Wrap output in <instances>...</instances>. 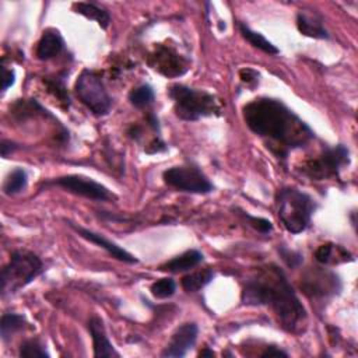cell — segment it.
<instances>
[{
	"mask_svg": "<svg viewBox=\"0 0 358 358\" xmlns=\"http://www.w3.org/2000/svg\"><path fill=\"white\" fill-rule=\"evenodd\" d=\"M242 113L246 126L266 140L267 147L280 158H287L289 151L303 147L315 137L313 130L275 98H256L243 106Z\"/></svg>",
	"mask_w": 358,
	"mask_h": 358,
	"instance_id": "obj_1",
	"label": "cell"
},
{
	"mask_svg": "<svg viewBox=\"0 0 358 358\" xmlns=\"http://www.w3.org/2000/svg\"><path fill=\"white\" fill-rule=\"evenodd\" d=\"M241 302L246 306H268L287 331L296 333L306 319V310L285 273L273 263L259 267L245 281Z\"/></svg>",
	"mask_w": 358,
	"mask_h": 358,
	"instance_id": "obj_2",
	"label": "cell"
},
{
	"mask_svg": "<svg viewBox=\"0 0 358 358\" xmlns=\"http://www.w3.org/2000/svg\"><path fill=\"white\" fill-rule=\"evenodd\" d=\"M168 96L173 101L175 115L182 120L196 122L201 117L221 115L220 101L207 91L172 84L168 88Z\"/></svg>",
	"mask_w": 358,
	"mask_h": 358,
	"instance_id": "obj_3",
	"label": "cell"
},
{
	"mask_svg": "<svg viewBox=\"0 0 358 358\" xmlns=\"http://www.w3.org/2000/svg\"><path fill=\"white\" fill-rule=\"evenodd\" d=\"M316 210L315 200L296 187H282L277 193V211L282 227L291 234H301L310 225Z\"/></svg>",
	"mask_w": 358,
	"mask_h": 358,
	"instance_id": "obj_4",
	"label": "cell"
},
{
	"mask_svg": "<svg viewBox=\"0 0 358 358\" xmlns=\"http://www.w3.org/2000/svg\"><path fill=\"white\" fill-rule=\"evenodd\" d=\"M43 271L42 260L29 250H14L1 270V296L13 295Z\"/></svg>",
	"mask_w": 358,
	"mask_h": 358,
	"instance_id": "obj_5",
	"label": "cell"
},
{
	"mask_svg": "<svg viewBox=\"0 0 358 358\" xmlns=\"http://www.w3.org/2000/svg\"><path fill=\"white\" fill-rule=\"evenodd\" d=\"M74 91L81 103H84L95 116H105L109 113L112 98L105 88L99 73L84 69L74 84Z\"/></svg>",
	"mask_w": 358,
	"mask_h": 358,
	"instance_id": "obj_6",
	"label": "cell"
},
{
	"mask_svg": "<svg viewBox=\"0 0 358 358\" xmlns=\"http://www.w3.org/2000/svg\"><path fill=\"white\" fill-rule=\"evenodd\" d=\"M350 164V151L345 145L326 147L320 155L303 164L302 172L315 180L338 176L343 166Z\"/></svg>",
	"mask_w": 358,
	"mask_h": 358,
	"instance_id": "obj_7",
	"label": "cell"
},
{
	"mask_svg": "<svg viewBox=\"0 0 358 358\" xmlns=\"http://www.w3.org/2000/svg\"><path fill=\"white\" fill-rule=\"evenodd\" d=\"M162 178L164 182L171 187L186 193L207 194L214 189L204 172L196 165H178L168 168L164 171Z\"/></svg>",
	"mask_w": 358,
	"mask_h": 358,
	"instance_id": "obj_8",
	"label": "cell"
},
{
	"mask_svg": "<svg viewBox=\"0 0 358 358\" xmlns=\"http://www.w3.org/2000/svg\"><path fill=\"white\" fill-rule=\"evenodd\" d=\"M45 185H55L62 189H64L69 193L96 200V201H106L113 199V194L109 192V189L91 178L83 176V175H64L59 176L50 180H46Z\"/></svg>",
	"mask_w": 358,
	"mask_h": 358,
	"instance_id": "obj_9",
	"label": "cell"
},
{
	"mask_svg": "<svg viewBox=\"0 0 358 358\" xmlns=\"http://www.w3.org/2000/svg\"><path fill=\"white\" fill-rule=\"evenodd\" d=\"M301 289L309 298H326L340 292L341 281L336 273L326 268L313 267L302 275Z\"/></svg>",
	"mask_w": 358,
	"mask_h": 358,
	"instance_id": "obj_10",
	"label": "cell"
},
{
	"mask_svg": "<svg viewBox=\"0 0 358 358\" xmlns=\"http://www.w3.org/2000/svg\"><path fill=\"white\" fill-rule=\"evenodd\" d=\"M199 334V327L193 322H187L180 324L171 336L168 345L161 352L165 358H182L189 350L196 344Z\"/></svg>",
	"mask_w": 358,
	"mask_h": 358,
	"instance_id": "obj_11",
	"label": "cell"
},
{
	"mask_svg": "<svg viewBox=\"0 0 358 358\" xmlns=\"http://www.w3.org/2000/svg\"><path fill=\"white\" fill-rule=\"evenodd\" d=\"M152 69L158 70L166 77L182 76L187 70L186 60L173 49L166 46H158L150 60Z\"/></svg>",
	"mask_w": 358,
	"mask_h": 358,
	"instance_id": "obj_12",
	"label": "cell"
},
{
	"mask_svg": "<svg viewBox=\"0 0 358 358\" xmlns=\"http://www.w3.org/2000/svg\"><path fill=\"white\" fill-rule=\"evenodd\" d=\"M71 228L84 239H87L88 242L91 243H95L98 245L99 248L105 249L112 257L120 260V262H124V263H129V264H133V263H137L138 260L131 255L129 253L127 250H124L123 248H120L119 245H116L115 242L106 239L105 236H102L101 234H96V232H92L87 228H83V227H78V225H74V224H70Z\"/></svg>",
	"mask_w": 358,
	"mask_h": 358,
	"instance_id": "obj_13",
	"label": "cell"
},
{
	"mask_svg": "<svg viewBox=\"0 0 358 358\" xmlns=\"http://www.w3.org/2000/svg\"><path fill=\"white\" fill-rule=\"evenodd\" d=\"M88 330L92 338L94 345V357H120V354L115 350L112 343L108 338L103 320L99 316H92L88 320Z\"/></svg>",
	"mask_w": 358,
	"mask_h": 358,
	"instance_id": "obj_14",
	"label": "cell"
},
{
	"mask_svg": "<svg viewBox=\"0 0 358 358\" xmlns=\"http://www.w3.org/2000/svg\"><path fill=\"white\" fill-rule=\"evenodd\" d=\"M298 31L309 38L329 39L330 35L324 28L322 15L315 10H299L296 14Z\"/></svg>",
	"mask_w": 358,
	"mask_h": 358,
	"instance_id": "obj_15",
	"label": "cell"
},
{
	"mask_svg": "<svg viewBox=\"0 0 358 358\" xmlns=\"http://www.w3.org/2000/svg\"><path fill=\"white\" fill-rule=\"evenodd\" d=\"M64 49L63 36L57 29L49 28L43 31L38 46H36V57L39 60H50L62 53Z\"/></svg>",
	"mask_w": 358,
	"mask_h": 358,
	"instance_id": "obj_16",
	"label": "cell"
},
{
	"mask_svg": "<svg viewBox=\"0 0 358 358\" xmlns=\"http://www.w3.org/2000/svg\"><path fill=\"white\" fill-rule=\"evenodd\" d=\"M203 253L197 249H190L183 252L179 256H175L172 260L166 262L165 264H162L159 268L162 271H168V273H183L187 271L196 266H199L203 262Z\"/></svg>",
	"mask_w": 358,
	"mask_h": 358,
	"instance_id": "obj_17",
	"label": "cell"
},
{
	"mask_svg": "<svg viewBox=\"0 0 358 358\" xmlns=\"http://www.w3.org/2000/svg\"><path fill=\"white\" fill-rule=\"evenodd\" d=\"M315 259L322 264H337L344 262H352L354 257L348 250H345L340 245L334 243H323L315 252Z\"/></svg>",
	"mask_w": 358,
	"mask_h": 358,
	"instance_id": "obj_18",
	"label": "cell"
},
{
	"mask_svg": "<svg viewBox=\"0 0 358 358\" xmlns=\"http://www.w3.org/2000/svg\"><path fill=\"white\" fill-rule=\"evenodd\" d=\"M73 10L80 14L84 15L88 20H94L98 22V25L101 28H108L109 22H110V14L106 8H103L102 6L94 3V1H80V3H74L73 4Z\"/></svg>",
	"mask_w": 358,
	"mask_h": 358,
	"instance_id": "obj_19",
	"label": "cell"
},
{
	"mask_svg": "<svg viewBox=\"0 0 358 358\" xmlns=\"http://www.w3.org/2000/svg\"><path fill=\"white\" fill-rule=\"evenodd\" d=\"M238 28H239V32L241 35L255 48L263 50L264 53H268V55H277L280 50L275 45H273L268 39H266L260 32H256L253 29H250L245 22H238Z\"/></svg>",
	"mask_w": 358,
	"mask_h": 358,
	"instance_id": "obj_20",
	"label": "cell"
},
{
	"mask_svg": "<svg viewBox=\"0 0 358 358\" xmlns=\"http://www.w3.org/2000/svg\"><path fill=\"white\" fill-rule=\"evenodd\" d=\"M213 278H214V270L207 267V268L197 270V271H193V273L185 275L182 278L180 284L186 292H197L201 288H204L208 282H211Z\"/></svg>",
	"mask_w": 358,
	"mask_h": 358,
	"instance_id": "obj_21",
	"label": "cell"
},
{
	"mask_svg": "<svg viewBox=\"0 0 358 358\" xmlns=\"http://www.w3.org/2000/svg\"><path fill=\"white\" fill-rule=\"evenodd\" d=\"M25 316L20 313H4L0 320V336L1 340L6 343L11 338V336L27 326Z\"/></svg>",
	"mask_w": 358,
	"mask_h": 358,
	"instance_id": "obj_22",
	"label": "cell"
},
{
	"mask_svg": "<svg viewBox=\"0 0 358 358\" xmlns=\"http://www.w3.org/2000/svg\"><path fill=\"white\" fill-rule=\"evenodd\" d=\"M27 183H28L27 172L22 168H15L14 171H11L7 175V178L3 183V192L8 196L17 194L27 187Z\"/></svg>",
	"mask_w": 358,
	"mask_h": 358,
	"instance_id": "obj_23",
	"label": "cell"
},
{
	"mask_svg": "<svg viewBox=\"0 0 358 358\" xmlns=\"http://www.w3.org/2000/svg\"><path fill=\"white\" fill-rule=\"evenodd\" d=\"M154 90L150 84H141L129 92V101L134 108H145L154 101Z\"/></svg>",
	"mask_w": 358,
	"mask_h": 358,
	"instance_id": "obj_24",
	"label": "cell"
},
{
	"mask_svg": "<svg viewBox=\"0 0 358 358\" xmlns=\"http://www.w3.org/2000/svg\"><path fill=\"white\" fill-rule=\"evenodd\" d=\"M20 357L24 358H49V352L45 345L38 340H27L20 345Z\"/></svg>",
	"mask_w": 358,
	"mask_h": 358,
	"instance_id": "obj_25",
	"label": "cell"
},
{
	"mask_svg": "<svg viewBox=\"0 0 358 358\" xmlns=\"http://www.w3.org/2000/svg\"><path fill=\"white\" fill-rule=\"evenodd\" d=\"M151 294L158 298V299H165V298H169L175 294L176 291V282L169 278V277H164V278H159L155 282L151 284Z\"/></svg>",
	"mask_w": 358,
	"mask_h": 358,
	"instance_id": "obj_26",
	"label": "cell"
},
{
	"mask_svg": "<svg viewBox=\"0 0 358 358\" xmlns=\"http://www.w3.org/2000/svg\"><path fill=\"white\" fill-rule=\"evenodd\" d=\"M45 84L48 85V90L50 92H53V95L63 103H66L67 106L70 105V98H69V94H67V90H66V85H64V78L63 76H57V77H53V78H46L45 80Z\"/></svg>",
	"mask_w": 358,
	"mask_h": 358,
	"instance_id": "obj_27",
	"label": "cell"
},
{
	"mask_svg": "<svg viewBox=\"0 0 358 358\" xmlns=\"http://www.w3.org/2000/svg\"><path fill=\"white\" fill-rule=\"evenodd\" d=\"M278 253H280L281 259L287 263V266L291 267V268L298 267V266L302 263V260H303V256H302L299 252L291 250V249L285 248L284 245L278 246Z\"/></svg>",
	"mask_w": 358,
	"mask_h": 358,
	"instance_id": "obj_28",
	"label": "cell"
},
{
	"mask_svg": "<svg viewBox=\"0 0 358 358\" xmlns=\"http://www.w3.org/2000/svg\"><path fill=\"white\" fill-rule=\"evenodd\" d=\"M245 218L249 221V224L259 232L262 234H268L273 231V224L266 220V218H262V217H253V215H249V214H245Z\"/></svg>",
	"mask_w": 358,
	"mask_h": 358,
	"instance_id": "obj_29",
	"label": "cell"
},
{
	"mask_svg": "<svg viewBox=\"0 0 358 358\" xmlns=\"http://www.w3.org/2000/svg\"><path fill=\"white\" fill-rule=\"evenodd\" d=\"M239 77L242 80V83H245L246 85L249 87H256L259 84V78H260V74L253 70V69H242L239 71Z\"/></svg>",
	"mask_w": 358,
	"mask_h": 358,
	"instance_id": "obj_30",
	"label": "cell"
},
{
	"mask_svg": "<svg viewBox=\"0 0 358 358\" xmlns=\"http://www.w3.org/2000/svg\"><path fill=\"white\" fill-rule=\"evenodd\" d=\"M15 81V73L14 70H7L6 67H3V85L1 90L6 91L8 87H11Z\"/></svg>",
	"mask_w": 358,
	"mask_h": 358,
	"instance_id": "obj_31",
	"label": "cell"
},
{
	"mask_svg": "<svg viewBox=\"0 0 358 358\" xmlns=\"http://www.w3.org/2000/svg\"><path fill=\"white\" fill-rule=\"evenodd\" d=\"M0 148H1V157L7 158L8 154H11L13 151H15L18 148V145L14 141H11V140H3Z\"/></svg>",
	"mask_w": 358,
	"mask_h": 358,
	"instance_id": "obj_32",
	"label": "cell"
},
{
	"mask_svg": "<svg viewBox=\"0 0 358 358\" xmlns=\"http://www.w3.org/2000/svg\"><path fill=\"white\" fill-rule=\"evenodd\" d=\"M288 354L285 351H282L281 348L275 347V345H270L264 350V352L262 354V357H287Z\"/></svg>",
	"mask_w": 358,
	"mask_h": 358,
	"instance_id": "obj_33",
	"label": "cell"
},
{
	"mask_svg": "<svg viewBox=\"0 0 358 358\" xmlns=\"http://www.w3.org/2000/svg\"><path fill=\"white\" fill-rule=\"evenodd\" d=\"M214 355H215L214 351H213V350H208L207 347H206L203 351L199 352V357H214Z\"/></svg>",
	"mask_w": 358,
	"mask_h": 358,
	"instance_id": "obj_34",
	"label": "cell"
}]
</instances>
